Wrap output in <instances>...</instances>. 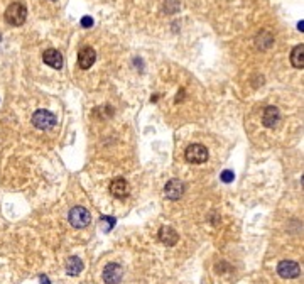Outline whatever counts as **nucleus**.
Masks as SVG:
<instances>
[{"label": "nucleus", "instance_id": "f257e3e1", "mask_svg": "<svg viewBox=\"0 0 304 284\" xmlns=\"http://www.w3.org/2000/svg\"><path fill=\"white\" fill-rule=\"evenodd\" d=\"M28 19V8H26L24 4L20 2H14L7 7L6 10V20L8 22L10 26H22Z\"/></svg>", "mask_w": 304, "mask_h": 284}, {"label": "nucleus", "instance_id": "f03ea898", "mask_svg": "<svg viewBox=\"0 0 304 284\" xmlns=\"http://www.w3.org/2000/svg\"><path fill=\"white\" fill-rule=\"evenodd\" d=\"M68 220L74 228H84L90 225L92 215L84 206H73L68 213Z\"/></svg>", "mask_w": 304, "mask_h": 284}, {"label": "nucleus", "instance_id": "7ed1b4c3", "mask_svg": "<svg viewBox=\"0 0 304 284\" xmlns=\"http://www.w3.org/2000/svg\"><path fill=\"white\" fill-rule=\"evenodd\" d=\"M58 118L56 115L52 112H49V110H36L34 115H32V124L36 128H39V130H49V128H52L56 126Z\"/></svg>", "mask_w": 304, "mask_h": 284}, {"label": "nucleus", "instance_id": "20e7f679", "mask_svg": "<svg viewBox=\"0 0 304 284\" xmlns=\"http://www.w3.org/2000/svg\"><path fill=\"white\" fill-rule=\"evenodd\" d=\"M208 149L201 144H191L188 146L186 152H184V158L186 161L190 164H203L208 161Z\"/></svg>", "mask_w": 304, "mask_h": 284}, {"label": "nucleus", "instance_id": "39448f33", "mask_svg": "<svg viewBox=\"0 0 304 284\" xmlns=\"http://www.w3.org/2000/svg\"><path fill=\"white\" fill-rule=\"evenodd\" d=\"M184 192H186V184L182 183L181 180H171L164 186V194H166L168 200H172V202L180 200L182 194H184Z\"/></svg>", "mask_w": 304, "mask_h": 284}, {"label": "nucleus", "instance_id": "423d86ee", "mask_svg": "<svg viewBox=\"0 0 304 284\" xmlns=\"http://www.w3.org/2000/svg\"><path fill=\"white\" fill-rule=\"evenodd\" d=\"M124 278V269L122 266L117 262H110L105 266L104 269V281L106 284H118Z\"/></svg>", "mask_w": 304, "mask_h": 284}, {"label": "nucleus", "instance_id": "0eeeda50", "mask_svg": "<svg viewBox=\"0 0 304 284\" xmlns=\"http://www.w3.org/2000/svg\"><path fill=\"white\" fill-rule=\"evenodd\" d=\"M277 274L284 279H294L301 274V268L294 260H280L277 266Z\"/></svg>", "mask_w": 304, "mask_h": 284}, {"label": "nucleus", "instance_id": "6e6552de", "mask_svg": "<svg viewBox=\"0 0 304 284\" xmlns=\"http://www.w3.org/2000/svg\"><path fill=\"white\" fill-rule=\"evenodd\" d=\"M110 193L112 196L122 200V198H127L128 194H130V184L127 183V180H124V178H115V180H112L110 183Z\"/></svg>", "mask_w": 304, "mask_h": 284}, {"label": "nucleus", "instance_id": "1a4fd4ad", "mask_svg": "<svg viewBox=\"0 0 304 284\" xmlns=\"http://www.w3.org/2000/svg\"><path fill=\"white\" fill-rule=\"evenodd\" d=\"M95 61H96V52L93 48L86 46L78 52V66L82 70H90Z\"/></svg>", "mask_w": 304, "mask_h": 284}, {"label": "nucleus", "instance_id": "9d476101", "mask_svg": "<svg viewBox=\"0 0 304 284\" xmlns=\"http://www.w3.org/2000/svg\"><path fill=\"white\" fill-rule=\"evenodd\" d=\"M279 120H280V112H279V108H277V106H266V108H264V114H262V124L266 127H269V128H272V127H276L277 124H279Z\"/></svg>", "mask_w": 304, "mask_h": 284}, {"label": "nucleus", "instance_id": "9b49d317", "mask_svg": "<svg viewBox=\"0 0 304 284\" xmlns=\"http://www.w3.org/2000/svg\"><path fill=\"white\" fill-rule=\"evenodd\" d=\"M42 61L48 66L54 70H61L62 64H64V60H62V54L58 50H46L42 54Z\"/></svg>", "mask_w": 304, "mask_h": 284}, {"label": "nucleus", "instance_id": "f8f14e48", "mask_svg": "<svg viewBox=\"0 0 304 284\" xmlns=\"http://www.w3.org/2000/svg\"><path fill=\"white\" fill-rule=\"evenodd\" d=\"M159 240L168 247L176 246L178 240H180V235L172 227H162L159 230Z\"/></svg>", "mask_w": 304, "mask_h": 284}, {"label": "nucleus", "instance_id": "ddd939ff", "mask_svg": "<svg viewBox=\"0 0 304 284\" xmlns=\"http://www.w3.org/2000/svg\"><path fill=\"white\" fill-rule=\"evenodd\" d=\"M83 268H84L83 260L76 256H71L70 259L66 260V272H68L70 276H78V274L83 270Z\"/></svg>", "mask_w": 304, "mask_h": 284}, {"label": "nucleus", "instance_id": "4468645a", "mask_svg": "<svg viewBox=\"0 0 304 284\" xmlns=\"http://www.w3.org/2000/svg\"><path fill=\"white\" fill-rule=\"evenodd\" d=\"M290 64H292L294 68H298V70L304 68V46H302V44L296 46L292 50V52H290Z\"/></svg>", "mask_w": 304, "mask_h": 284}, {"label": "nucleus", "instance_id": "2eb2a0df", "mask_svg": "<svg viewBox=\"0 0 304 284\" xmlns=\"http://www.w3.org/2000/svg\"><path fill=\"white\" fill-rule=\"evenodd\" d=\"M256 44H257L258 50L266 51V50H269L272 44H274V38H272V34L269 32V30H262V32L257 36Z\"/></svg>", "mask_w": 304, "mask_h": 284}, {"label": "nucleus", "instance_id": "dca6fc26", "mask_svg": "<svg viewBox=\"0 0 304 284\" xmlns=\"http://www.w3.org/2000/svg\"><path fill=\"white\" fill-rule=\"evenodd\" d=\"M115 224H117V220H115L114 216L104 215L100 218V227H102V230H104V232H110V230L115 227Z\"/></svg>", "mask_w": 304, "mask_h": 284}, {"label": "nucleus", "instance_id": "f3484780", "mask_svg": "<svg viewBox=\"0 0 304 284\" xmlns=\"http://www.w3.org/2000/svg\"><path fill=\"white\" fill-rule=\"evenodd\" d=\"M234 171H230V170H225V171H222V174H220V180L223 181V183H232L234 181Z\"/></svg>", "mask_w": 304, "mask_h": 284}, {"label": "nucleus", "instance_id": "a211bd4d", "mask_svg": "<svg viewBox=\"0 0 304 284\" xmlns=\"http://www.w3.org/2000/svg\"><path fill=\"white\" fill-rule=\"evenodd\" d=\"M82 26L83 28H93V17H90V16H84L83 19H82Z\"/></svg>", "mask_w": 304, "mask_h": 284}, {"label": "nucleus", "instance_id": "6ab92c4d", "mask_svg": "<svg viewBox=\"0 0 304 284\" xmlns=\"http://www.w3.org/2000/svg\"><path fill=\"white\" fill-rule=\"evenodd\" d=\"M39 281H41V284H51L48 276H39Z\"/></svg>", "mask_w": 304, "mask_h": 284}, {"label": "nucleus", "instance_id": "aec40b11", "mask_svg": "<svg viewBox=\"0 0 304 284\" xmlns=\"http://www.w3.org/2000/svg\"><path fill=\"white\" fill-rule=\"evenodd\" d=\"M302 28H304V26H302V20H301V22H299V24H298V29H299V30H301V32H302Z\"/></svg>", "mask_w": 304, "mask_h": 284}, {"label": "nucleus", "instance_id": "412c9836", "mask_svg": "<svg viewBox=\"0 0 304 284\" xmlns=\"http://www.w3.org/2000/svg\"><path fill=\"white\" fill-rule=\"evenodd\" d=\"M52 2H54V0H52Z\"/></svg>", "mask_w": 304, "mask_h": 284}]
</instances>
